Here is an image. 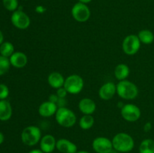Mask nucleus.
Here are the masks:
<instances>
[{
	"instance_id": "obj_1",
	"label": "nucleus",
	"mask_w": 154,
	"mask_h": 153,
	"mask_svg": "<svg viewBox=\"0 0 154 153\" xmlns=\"http://www.w3.org/2000/svg\"><path fill=\"white\" fill-rule=\"evenodd\" d=\"M113 148L115 151L121 153L129 152L135 147V141L130 134L125 132H120L113 137Z\"/></svg>"
},
{
	"instance_id": "obj_2",
	"label": "nucleus",
	"mask_w": 154,
	"mask_h": 153,
	"mask_svg": "<svg viewBox=\"0 0 154 153\" xmlns=\"http://www.w3.org/2000/svg\"><path fill=\"white\" fill-rule=\"evenodd\" d=\"M138 86L132 81L124 80L117 84V94L123 100H134L138 97Z\"/></svg>"
},
{
	"instance_id": "obj_3",
	"label": "nucleus",
	"mask_w": 154,
	"mask_h": 153,
	"mask_svg": "<svg viewBox=\"0 0 154 153\" xmlns=\"http://www.w3.org/2000/svg\"><path fill=\"white\" fill-rule=\"evenodd\" d=\"M57 124L63 128H72L76 124L77 116L73 110L66 106L59 107L55 114Z\"/></svg>"
},
{
	"instance_id": "obj_4",
	"label": "nucleus",
	"mask_w": 154,
	"mask_h": 153,
	"mask_svg": "<svg viewBox=\"0 0 154 153\" xmlns=\"http://www.w3.org/2000/svg\"><path fill=\"white\" fill-rule=\"evenodd\" d=\"M42 137L40 128L35 125H29L26 127L21 133V141L28 146H34L40 142Z\"/></svg>"
},
{
	"instance_id": "obj_5",
	"label": "nucleus",
	"mask_w": 154,
	"mask_h": 153,
	"mask_svg": "<svg viewBox=\"0 0 154 153\" xmlns=\"http://www.w3.org/2000/svg\"><path fill=\"white\" fill-rule=\"evenodd\" d=\"M63 87L69 94H78L81 92L84 87V79L78 74H71L65 80Z\"/></svg>"
},
{
	"instance_id": "obj_6",
	"label": "nucleus",
	"mask_w": 154,
	"mask_h": 153,
	"mask_svg": "<svg viewBox=\"0 0 154 153\" xmlns=\"http://www.w3.org/2000/svg\"><path fill=\"white\" fill-rule=\"evenodd\" d=\"M141 43L137 34H128L123 39L122 49L123 52L126 55L134 56L138 52L141 48Z\"/></svg>"
},
{
	"instance_id": "obj_7",
	"label": "nucleus",
	"mask_w": 154,
	"mask_h": 153,
	"mask_svg": "<svg viewBox=\"0 0 154 153\" xmlns=\"http://www.w3.org/2000/svg\"><path fill=\"white\" fill-rule=\"evenodd\" d=\"M71 13L74 20L78 22H87L91 15V11L88 6L79 2L74 4L72 8Z\"/></svg>"
},
{
	"instance_id": "obj_8",
	"label": "nucleus",
	"mask_w": 154,
	"mask_h": 153,
	"mask_svg": "<svg viewBox=\"0 0 154 153\" xmlns=\"http://www.w3.org/2000/svg\"><path fill=\"white\" fill-rule=\"evenodd\" d=\"M120 114L123 119L126 122H135L141 118V111L136 104H126L120 109Z\"/></svg>"
},
{
	"instance_id": "obj_9",
	"label": "nucleus",
	"mask_w": 154,
	"mask_h": 153,
	"mask_svg": "<svg viewBox=\"0 0 154 153\" xmlns=\"http://www.w3.org/2000/svg\"><path fill=\"white\" fill-rule=\"evenodd\" d=\"M11 21L14 26L20 30H25L28 28L31 23L29 16L23 10L19 9L12 13Z\"/></svg>"
},
{
	"instance_id": "obj_10",
	"label": "nucleus",
	"mask_w": 154,
	"mask_h": 153,
	"mask_svg": "<svg viewBox=\"0 0 154 153\" xmlns=\"http://www.w3.org/2000/svg\"><path fill=\"white\" fill-rule=\"evenodd\" d=\"M92 148L96 153H111L113 152L112 140L105 136H97L92 142Z\"/></svg>"
},
{
	"instance_id": "obj_11",
	"label": "nucleus",
	"mask_w": 154,
	"mask_h": 153,
	"mask_svg": "<svg viewBox=\"0 0 154 153\" xmlns=\"http://www.w3.org/2000/svg\"><path fill=\"white\" fill-rule=\"evenodd\" d=\"M117 94V85L113 82H106L99 88V97L103 100H111Z\"/></svg>"
},
{
	"instance_id": "obj_12",
	"label": "nucleus",
	"mask_w": 154,
	"mask_h": 153,
	"mask_svg": "<svg viewBox=\"0 0 154 153\" xmlns=\"http://www.w3.org/2000/svg\"><path fill=\"white\" fill-rule=\"evenodd\" d=\"M57 110H58V106H57V104L53 103L50 100H46V101L42 102L39 105L38 112L42 117L49 118L53 116H55Z\"/></svg>"
},
{
	"instance_id": "obj_13",
	"label": "nucleus",
	"mask_w": 154,
	"mask_h": 153,
	"mask_svg": "<svg viewBox=\"0 0 154 153\" xmlns=\"http://www.w3.org/2000/svg\"><path fill=\"white\" fill-rule=\"evenodd\" d=\"M57 140L52 134H45L42 136L39 146L44 153H51L54 151L57 146Z\"/></svg>"
},
{
	"instance_id": "obj_14",
	"label": "nucleus",
	"mask_w": 154,
	"mask_h": 153,
	"mask_svg": "<svg viewBox=\"0 0 154 153\" xmlns=\"http://www.w3.org/2000/svg\"><path fill=\"white\" fill-rule=\"evenodd\" d=\"M78 109L83 115H93L96 110V104L93 99L84 98L78 103Z\"/></svg>"
},
{
	"instance_id": "obj_15",
	"label": "nucleus",
	"mask_w": 154,
	"mask_h": 153,
	"mask_svg": "<svg viewBox=\"0 0 154 153\" xmlns=\"http://www.w3.org/2000/svg\"><path fill=\"white\" fill-rule=\"evenodd\" d=\"M56 148L60 153H76L78 152L76 144L65 138H61L57 141Z\"/></svg>"
},
{
	"instance_id": "obj_16",
	"label": "nucleus",
	"mask_w": 154,
	"mask_h": 153,
	"mask_svg": "<svg viewBox=\"0 0 154 153\" xmlns=\"http://www.w3.org/2000/svg\"><path fill=\"white\" fill-rule=\"evenodd\" d=\"M11 65L16 68H23L28 63V57L24 52L20 51L14 52L9 58Z\"/></svg>"
},
{
	"instance_id": "obj_17",
	"label": "nucleus",
	"mask_w": 154,
	"mask_h": 153,
	"mask_svg": "<svg viewBox=\"0 0 154 153\" xmlns=\"http://www.w3.org/2000/svg\"><path fill=\"white\" fill-rule=\"evenodd\" d=\"M66 78L60 72H51L48 76V83L53 88H60L64 86Z\"/></svg>"
},
{
	"instance_id": "obj_18",
	"label": "nucleus",
	"mask_w": 154,
	"mask_h": 153,
	"mask_svg": "<svg viewBox=\"0 0 154 153\" xmlns=\"http://www.w3.org/2000/svg\"><path fill=\"white\" fill-rule=\"evenodd\" d=\"M12 116V106L7 100H0V120L8 121Z\"/></svg>"
},
{
	"instance_id": "obj_19",
	"label": "nucleus",
	"mask_w": 154,
	"mask_h": 153,
	"mask_svg": "<svg viewBox=\"0 0 154 153\" xmlns=\"http://www.w3.org/2000/svg\"><path fill=\"white\" fill-rule=\"evenodd\" d=\"M114 74L116 79L119 81L127 80L128 76L130 74V69L126 64L120 63L117 64L114 68Z\"/></svg>"
},
{
	"instance_id": "obj_20",
	"label": "nucleus",
	"mask_w": 154,
	"mask_h": 153,
	"mask_svg": "<svg viewBox=\"0 0 154 153\" xmlns=\"http://www.w3.org/2000/svg\"><path fill=\"white\" fill-rule=\"evenodd\" d=\"M141 44H150L154 41V34L152 31L147 29H141L137 34Z\"/></svg>"
},
{
	"instance_id": "obj_21",
	"label": "nucleus",
	"mask_w": 154,
	"mask_h": 153,
	"mask_svg": "<svg viewBox=\"0 0 154 153\" xmlns=\"http://www.w3.org/2000/svg\"><path fill=\"white\" fill-rule=\"evenodd\" d=\"M79 126L82 130H87L91 128L95 123L93 115H83L79 119Z\"/></svg>"
},
{
	"instance_id": "obj_22",
	"label": "nucleus",
	"mask_w": 154,
	"mask_h": 153,
	"mask_svg": "<svg viewBox=\"0 0 154 153\" xmlns=\"http://www.w3.org/2000/svg\"><path fill=\"white\" fill-rule=\"evenodd\" d=\"M139 153H154V140L144 139L139 145Z\"/></svg>"
},
{
	"instance_id": "obj_23",
	"label": "nucleus",
	"mask_w": 154,
	"mask_h": 153,
	"mask_svg": "<svg viewBox=\"0 0 154 153\" xmlns=\"http://www.w3.org/2000/svg\"><path fill=\"white\" fill-rule=\"evenodd\" d=\"M14 52V46L11 42L4 41L0 45V55L2 56L10 58Z\"/></svg>"
},
{
	"instance_id": "obj_24",
	"label": "nucleus",
	"mask_w": 154,
	"mask_h": 153,
	"mask_svg": "<svg viewBox=\"0 0 154 153\" xmlns=\"http://www.w3.org/2000/svg\"><path fill=\"white\" fill-rule=\"evenodd\" d=\"M10 67L11 63L9 58L0 55V76L7 73L10 69Z\"/></svg>"
},
{
	"instance_id": "obj_25",
	"label": "nucleus",
	"mask_w": 154,
	"mask_h": 153,
	"mask_svg": "<svg viewBox=\"0 0 154 153\" xmlns=\"http://www.w3.org/2000/svg\"><path fill=\"white\" fill-rule=\"evenodd\" d=\"M2 4L5 8L9 11H15L19 8L17 0H2Z\"/></svg>"
},
{
	"instance_id": "obj_26",
	"label": "nucleus",
	"mask_w": 154,
	"mask_h": 153,
	"mask_svg": "<svg viewBox=\"0 0 154 153\" xmlns=\"http://www.w3.org/2000/svg\"><path fill=\"white\" fill-rule=\"evenodd\" d=\"M9 95V88L5 84H0V100H6Z\"/></svg>"
},
{
	"instance_id": "obj_27",
	"label": "nucleus",
	"mask_w": 154,
	"mask_h": 153,
	"mask_svg": "<svg viewBox=\"0 0 154 153\" xmlns=\"http://www.w3.org/2000/svg\"><path fill=\"white\" fill-rule=\"evenodd\" d=\"M56 94H57V96H58L59 98H66V96H67V94H69V93H68V92L66 91V88L63 86L60 88H57Z\"/></svg>"
},
{
	"instance_id": "obj_28",
	"label": "nucleus",
	"mask_w": 154,
	"mask_h": 153,
	"mask_svg": "<svg viewBox=\"0 0 154 153\" xmlns=\"http://www.w3.org/2000/svg\"><path fill=\"white\" fill-rule=\"evenodd\" d=\"M35 10L36 13L42 14H44V13H45V12H46L47 8L45 7V6L42 5V4H38V5H37L35 7Z\"/></svg>"
},
{
	"instance_id": "obj_29",
	"label": "nucleus",
	"mask_w": 154,
	"mask_h": 153,
	"mask_svg": "<svg viewBox=\"0 0 154 153\" xmlns=\"http://www.w3.org/2000/svg\"><path fill=\"white\" fill-rule=\"evenodd\" d=\"M66 104H67V102H66V98H59V100L58 101H57V106H58V108L63 107V106H66Z\"/></svg>"
},
{
	"instance_id": "obj_30",
	"label": "nucleus",
	"mask_w": 154,
	"mask_h": 153,
	"mask_svg": "<svg viewBox=\"0 0 154 153\" xmlns=\"http://www.w3.org/2000/svg\"><path fill=\"white\" fill-rule=\"evenodd\" d=\"M58 100H59V97L57 96V94H50L49 98H48V100H50V101L53 102V103H55V104L57 103Z\"/></svg>"
},
{
	"instance_id": "obj_31",
	"label": "nucleus",
	"mask_w": 154,
	"mask_h": 153,
	"mask_svg": "<svg viewBox=\"0 0 154 153\" xmlns=\"http://www.w3.org/2000/svg\"><path fill=\"white\" fill-rule=\"evenodd\" d=\"M152 128H153V126H152V124L151 122H146L145 124H144V130L145 132H149L151 130Z\"/></svg>"
},
{
	"instance_id": "obj_32",
	"label": "nucleus",
	"mask_w": 154,
	"mask_h": 153,
	"mask_svg": "<svg viewBox=\"0 0 154 153\" xmlns=\"http://www.w3.org/2000/svg\"><path fill=\"white\" fill-rule=\"evenodd\" d=\"M28 153H44L40 148H35V149L31 150V151L29 152Z\"/></svg>"
},
{
	"instance_id": "obj_33",
	"label": "nucleus",
	"mask_w": 154,
	"mask_h": 153,
	"mask_svg": "<svg viewBox=\"0 0 154 153\" xmlns=\"http://www.w3.org/2000/svg\"><path fill=\"white\" fill-rule=\"evenodd\" d=\"M4 42V35H3L2 32L0 30V45Z\"/></svg>"
},
{
	"instance_id": "obj_34",
	"label": "nucleus",
	"mask_w": 154,
	"mask_h": 153,
	"mask_svg": "<svg viewBox=\"0 0 154 153\" xmlns=\"http://www.w3.org/2000/svg\"><path fill=\"white\" fill-rule=\"evenodd\" d=\"M4 140H5L4 134H3L2 132H0V145H1V144H2V142H4Z\"/></svg>"
},
{
	"instance_id": "obj_35",
	"label": "nucleus",
	"mask_w": 154,
	"mask_h": 153,
	"mask_svg": "<svg viewBox=\"0 0 154 153\" xmlns=\"http://www.w3.org/2000/svg\"><path fill=\"white\" fill-rule=\"evenodd\" d=\"M79 1V2H81V3H84V4H88V3L91 2L92 0H78Z\"/></svg>"
},
{
	"instance_id": "obj_36",
	"label": "nucleus",
	"mask_w": 154,
	"mask_h": 153,
	"mask_svg": "<svg viewBox=\"0 0 154 153\" xmlns=\"http://www.w3.org/2000/svg\"><path fill=\"white\" fill-rule=\"evenodd\" d=\"M76 153H90L87 151H84V150H81V151H78Z\"/></svg>"
},
{
	"instance_id": "obj_37",
	"label": "nucleus",
	"mask_w": 154,
	"mask_h": 153,
	"mask_svg": "<svg viewBox=\"0 0 154 153\" xmlns=\"http://www.w3.org/2000/svg\"><path fill=\"white\" fill-rule=\"evenodd\" d=\"M51 153H53V152H51Z\"/></svg>"
}]
</instances>
